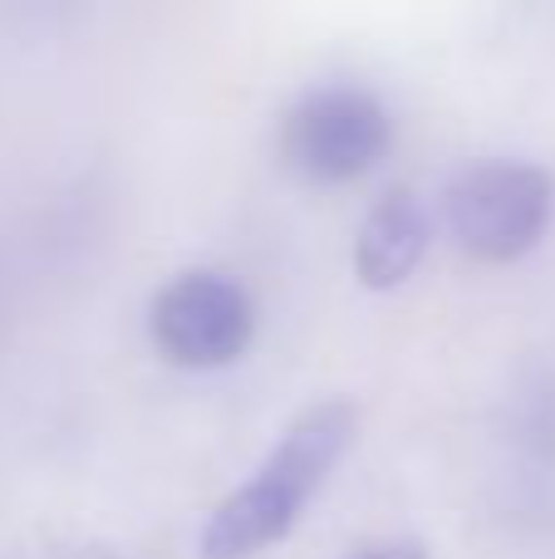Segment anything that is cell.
Instances as JSON below:
<instances>
[{
	"label": "cell",
	"mask_w": 555,
	"mask_h": 559,
	"mask_svg": "<svg viewBox=\"0 0 555 559\" xmlns=\"http://www.w3.org/2000/svg\"><path fill=\"white\" fill-rule=\"evenodd\" d=\"M393 147V118L369 88H310L281 118V163L310 187H344L369 177Z\"/></svg>",
	"instance_id": "3"
},
{
	"label": "cell",
	"mask_w": 555,
	"mask_h": 559,
	"mask_svg": "<svg viewBox=\"0 0 555 559\" xmlns=\"http://www.w3.org/2000/svg\"><path fill=\"white\" fill-rule=\"evenodd\" d=\"M0 559H123L118 545L79 531H10L0 535Z\"/></svg>",
	"instance_id": "6"
},
{
	"label": "cell",
	"mask_w": 555,
	"mask_h": 559,
	"mask_svg": "<svg viewBox=\"0 0 555 559\" xmlns=\"http://www.w3.org/2000/svg\"><path fill=\"white\" fill-rule=\"evenodd\" d=\"M359 413L350 397L310 403L261 456L251 476L222 496L197 535V559H256L300 525L305 506L324 491L334 466L354 447Z\"/></svg>",
	"instance_id": "1"
},
{
	"label": "cell",
	"mask_w": 555,
	"mask_h": 559,
	"mask_svg": "<svg viewBox=\"0 0 555 559\" xmlns=\"http://www.w3.org/2000/svg\"><path fill=\"white\" fill-rule=\"evenodd\" d=\"M428 212L409 187H393L369 206L359 236H354V280L374 295L409 285V275L428 255Z\"/></svg>",
	"instance_id": "5"
},
{
	"label": "cell",
	"mask_w": 555,
	"mask_h": 559,
	"mask_svg": "<svg viewBox=\"0 0 555 559\" xmlns=\"http://www.w3.org/2000/svg\"><path fill=\"white\" fill-rule=\"evenodd\" d=\"M147 338L187 373L232 368L256 338V299L236 275L182 271L147 299Z\"/></svg>",
	"instance_id": "4"
},
{
	"label": "cell",
	"mask_w": 555,
	"mask_h": 559,
	"mask_svg": "<svg viewBox=\"0 0 555 559\" xmlns=\"http://www.w3.org/2000/svg\"><path fill=\"white\" fill-rule=\"evenodd\" d=\"M350 559H428V555H423V545H413V540H389V545H369V550H359Z\"/></svg>",
	"instance_id": "7"
},
{
	"label": "cell",
	"mask_w": 555,
	"mask_h": 559,
	"mask_svg": "<svg viewBox=\"0 0 555 559\" xmlns=\"http://www.w3.org/2000/svg\"><path fill=\"white\" fill-rule=\"evenodd\" d=\"M442 222L462 255L482 265H517L546 241L555 222V182L521 157H477L442 187Z\"/></svg>",
	"instance_id": "2"
}]
</instances>
